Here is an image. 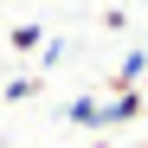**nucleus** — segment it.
<instances>
[{
  "label": "nucleus",
  "instance_id": "4",
  "mask_svg": "<svg viewBox=\"0 0 148 148\" xmlns=\"http://www.w3.org/2000/svg\"><path fill=\"white\" fill-rule=\"evenodd\" d=\"M7 45H13V52H39V45H45V26H7Z\"/></svg>",
  "mask_w": 148,
  "mask_h": 148
},
{
  "label": "nucleus",
  "instance_id": "5",
  "mask_svg": "<svg viewBox=\"0 0 148 148\" xmlns=\"http://www.w3.org/2000/svg\"><path fill=\"white\" fill-rule=\"evenodd\" d=\"M84 148H110V142H103V135H90V142H84Z\"/></svg>",
  "mask_w": 148,
  "mask_h": 148
},
{
  "label": "nucleus",
  "instance_id": "2",
  "mask_svg": "<svg viewBox=\"0 0 148 148\" xmlns=\"http://www.w3.org/2000/svg\"><path fill=\"white\" fill-rule=\"evenodd\" d=\"M97 110H103V97H71L64 122H71V129H97Z\"/></svg>",
  "mask_w": 148,
  "mask_h": 148
},
{
  "label": "nucleus",
  "instance_id": "3",
  "mask_svg": "<svg viewBox=\"0 0 148 148\" xmlns=\"http://www.w3.org/2000/svg\"><path fill=\"white\" fill-rule=\"evenodd\" d=\"M39 97V77H7L0 84V103H32Z\"/></svg>",
  "mask_w": 148,
  "mask_h": 148
},
{
  "label": "nucleus",
  "instance_id": "6",
  "mask_svg": "<svg viewBox=\"0 0 148 148\" xmlns=\"http://www.w3.org/2000/svg\"><path fill=\"white\" fill-rule=\"evenodd\" d=\"M142 110H148V103H142Z\"/></svg>",
  "mask_w": 148,
  "mask_h": 148
},
{
  "label": "nucleus",
  "instance_id": "1",
  "mask_svg": "<svg viewBox=\"0 0 148 148\" xmlns=\"http://www.w3.org/2000/svg\"><path fill=\"white\" fill-rule=\"evenodd\" d=\"M142 103H148L142 90H110V97H103V110H97V135H103V129H122V122H135Z\"/></svg>",
  "mask_w": 148,
  "mask_h": 148
}]
</instances>
